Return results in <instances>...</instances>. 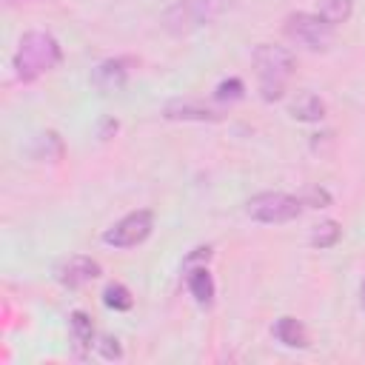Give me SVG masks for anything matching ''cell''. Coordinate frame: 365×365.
<instances>
[{"instance_id": "277c9868", "label": "cell", "mask_w": 365, "mask_h": 365, "mask_svg": "<svg viewBox=\"0 0 365 365\" xmlns=\"http://www.w3.org/2000/svg\"><path fill=\"white\" fill-rule=\"evenodd\" d=\"M285 34L308 51H325L334 43V26L319 11H294L285 17Z\"/></svg>"}, {"instance_id": "e0dca14e", "label": "cell", "mask_w": 365, "mask_h": 365, "mask_svg": "<svg viewBox=\"0 0 365 365\" xmlns=\"http://www.w3.org/2000/svg\"><path fill=\"white\" fill-rule=\"evenodd\" d=\"M242 91H245L242 80H240V77H231V80H222V83L217 86L214 97H217V100H240V97H242Z\"/></svg>"}, {"instance_id": "9a60e30c", "label": "cell", "mask_w": 365, "mask_h": 365, "mask_svg": "<svg viewBox=\"0 0 365 365\" xmlns=\"http://www.w3.org/2000/svg\"><path fill=\"white\" fill-rule=\"evenodd\" d=\"M351 9H354V0H319V14L331 23V26H339L351 17Z\"/></svg>"}, {"instance_id": "8992f818", "label": "cell", "mask_w": 365, "mask_h": 365, "mask_svg": "<svg viewBox=\"0 0 365 365\" xmlns=\"http://www.w3.org/2000/svg\"><path fill=\"white\" fill-rule=\"evenodd\" d=\"M151 228H154V214L148 208H140V211L125 214L120 222H114L103 234V242L114 245V248H134L151 234Z\"/></svg>"}, {"instance_id": "ac0fdd59", "label": "cell", "mask_w": 365, "mask_h": 365, "mask_svg": "<svg viewBox=\"0 0 365 365\" xmlns=\"http://www.w3.org/2000/svg\"><path fill=\"white\" fill-rule=\"evenodd\" d=\"M302 200V205H311V208H325L328 202H331V194L325 191V188H308L305 191V197H299Z\"/></svg>"}, {"instance_id": "ba28073f", "label": "cell", "mask_w": 365, "mask_h": 365, "mask_svg": "<svg viewBox=\"0 0 365 365\" xmlns=\"http://www.w3.org/2000/svg\"><path fill=\"white\" fill-rule=\"evenodd\" d=\"M128 80V63L120 60V57H111V60H103L94 71H91V86L100 91V94H111V91H120Z\"/></svg>"}, {"instance_id": "ffe728a7", "label": "cell", "mask_w": 365, "mask_h": 365, "mask_svg": "<svg viewBox=\"0 0 365 365\" xmlns=\"http://www.w3.org/2000/svg\"><path fill=\"white\" fill-rule=\"evenodd\" d=\"M211 259V248L208 245H200V248H194L188 257H185V268H191L194 262H208Z\"/></svg>"}, {"instance_id": "7a4b0ae2", "label": "cell", "mask_w": 365, "mask_h": 365, "mask_svg": "<svg viewBox=\"0 0 365 365\" xmlns=\"http://www.w3.org/2000/svg\"><path fill=\"white\" fill-rule=\"evenodd\" d=\"M63 60V51H60V43L48 34V31H26L14 48V57H11V68H14V77L20 83H31L37 80L40 74L51 71L57 63Z\"/></svg>"}, {"instance_id": "5b68a950", "label": "cell", "mask_w": 365, "mask_h": 365, "mask_svg": "<svg viewBox=\"0 0 365 365\" xmlns=\"http://www.w3.org/2000/svg\"><path fill=\"white\" fill-rule=\"evenodd\" d=\"M302 200L299 197H291V194H282V191H262L257 197H251L245 202V214L257 222H265V225H279V222H291L302 214Z\"/></svg>"}, {"instance_id": "30bf717a", "label": "cell", "mask_w": 365, "mask_h": 365, "mask_svg": "<svg viewBox=\"0 0 365 365\" xmlns=\"http://www.w3.org/2000/svg\"><path fill=\"white\" fill-rule=\"evenodd\" d=\"M185 285H188L191 297H194L200 305H211V299H214V279H211L205 262L185 268Z\"/></svg>"}, {"instance_id": "52a82bcc", "label": "cell", "mask_w": 365, "mask_h": 365, "mask_svg": "<svg viewBox=\"0 0 365 365\" xmlns=\"http://www.w3.org/2000/svg\"><path fill=\"white\" fill-rule=\"evenodd\" d=\"M100 271H103V268H100L97 259L83 257V254H74V257H68V259H63V262L57 265L54 277H57V282L66 285V288H80V285L97 279Z\"/></svg>"}, {"instance_id": "2e32d148", "label": "cell", "mask_w": 365, "mask_h": 365, "mask_svg": "<svg viewBox=\"0 0 365 365\" xmlns=\"http://www.w3.org/2000/svg\"><path fill=\"white\" fill-rule=\"evenodd\" d=\"M68 325H71V334H74V339H77L80 345H91L94 325H91V319H88V314L74 311V314H71V319H68Z\"/></svg>"}, {"instance_id": "44dd1931", "label": "cell", "mask_w": 365, "mask_h": 365, "mask_svg": "<svg viewBox=\"0 0 365 365\" xmlns=\"http://www.w3.org/2000/svg\"><path fill=\"white\" fill-rule=\"evenodd\" d=\"M108 131H117V120H103V128H100V137L106 140Z\"/></svg>"}, {"instance_id": "8fae6325", "label": "cell", "mask_w": 365, "mask_h": 365, "mask_svg": "<svg viewBox=\"0 0 365 365\" xmlns=\"http://www.w3.org/2000/svg\"><path fill=\"white\" fill-rule=\"evenodd\" d=\"M291 117L299 120V123H319L325 117V103L311 94V91H299L294 100H291Z\"/></svg>"}, {"instance_id": "3957f363", "label": "cell", "mask_w": 365, "mask_h": 365, "mask_svg": "<svg viewBox=\"0 0 365 365\" xmlns=\"http://www.w3.org/2000/svg\"><path fill=\"white\" fill-rule=\"evenodd\" d=\"M231 3L234 0H177L163 11L160 23L168 34L182 37V34H191V31L214 23L217 17H222L231 9Z\"/></svg>"}, {"instance_id": "d6986e66", "label": "cell", "mask_w": 365, "mask_h": 365, "mask_svg": "<svg viewBox=\"0 0 365 365\" xmlns=\"http://www.w3.org/2000/svg\"><path fill=\"white\" fill-rule=\"evenodd\" d=\"M97 345H100V351H103V356H106V359H120V356H123V351H120L117 339H111V336H103Z\"/></svg>"}, {"instance_id": "7c38bea8", "label": "cell", "mask_w": 365, "mask_h": 365, "mask_svg": "<svg viewBox=\"0 0 365 365\" xmlns=\"http://www.w3.org/2000/svg\"><path fill=\"white\" fill-rule=\"evenodd\" d=\"M274 336L288 348H305L308 345V331L297 317H279L274 322Z\"/></svg>"}, {"instance_id": "9c48e42d", "label": "cell", "mask_w": 365, "mask_h": 365, "mask_svg": "<svg viewBox=\"0 0 365 365\" xmlns=\"http://www.w3.org/2000/svg\"><path fill=\"white\" fill-rule=\"evenodd\" d=\"M163 117H165V120H197V123H214V120H220L222 114H220L217 108H211V106L200 103V100H171V103H165Z\"/></svg>"}, {"instance_id": "6da1fadb", "label": "cell", "mask_w": 365, "mask_h": 365, "mask_svg": "<svg viewBox=\"0 0 365 365\" xmlns=\"http://www.w3.org/2000/svg\"><path fill=\"white\" fill-rule=\"evenodd\" d=\"M254 68H257V86H259V97L265 103H274L285 94V86L297 68V57L291 48L285 46H274V43H259L251 54Z\"/></svg>"}, {"instance_id": "4fadbf2b", "label": "cell", "mask_w": 365, "mask_h": 365, "mask_svg": "<svg viewBox=\"0 0 365 365\" xmlns=\"http://www.w3.org/2000/svg\"><path fill=\"white\" fill-rule=\"evenodd\" d=\"M339 237H342V228H339V222L336 220H325V222H319V225H314L311 228V237H308V242L314 245V248H334L336 242H339Z\"/></svg>"}, {"instance_id": "5bb4252c", "label": "cell", "mask_w": 365, "mask_h": 365, "mask_svg": "<svg viewBox=\"0 0 365 365\" xmlns=\"http://www.w3.org/2000/svg\"><path fill=\"white\" fill-rule=\"evenodd\" d=\"M103 302H106V308L128 311V308L134 305V297H131V291H128L123 282H108V285L103 288Z\"/></svg>"}, {"instance_id": "7402d4cb", "label": "cell", "mask_w": 365, "mask_h": 365, "mask_svg": "<svg viewBox=\"0 0 365 365\" xmlns=\"http://www.w3.org/2000/svg\"><path fill=\"white\" fill-rule=\"evenodd\" d=\"M359 299H362V308H365V279H362V285H359Z\"/></svg>"}]
</instances>
